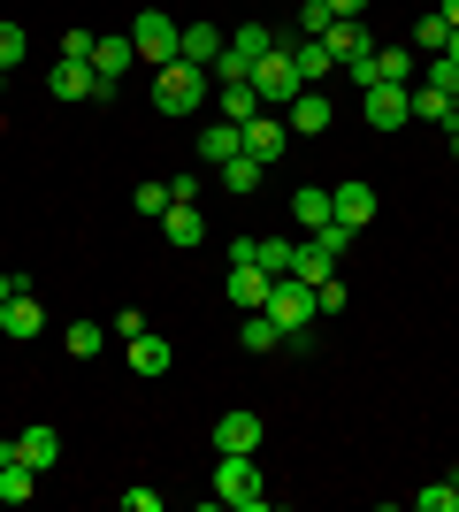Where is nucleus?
<instances>
[{"instance_id": "10", "label": "nucleus", "mask_w": 459, "mask_h": 512, "mask_svg": "<svg viewBox=\"0 0 459 512\" xmlns=\"http://www.w3.org/2000/svg\"><path fill=\"white\" fill-rule=\"evenodd\" d=\"M230 260H253V268H268V276H291L299 245H291V237H230Z\"/></svg>"}, {"instance_id": "32", "label": "nucleus", "mask_w": 459, "mask_h": 512, "mask_svg": "<svg viewBox=\"0 0 459 512\" xmlns=\"http://www.w3.org/2000/svg\"><path fill=\"white\" fill-rule=\"evenodd\" d=\"M421 512H459V474H444V482H429V490H414Z\"/></svg>"}, {"instance_id": "15", "label": "nucleus", "mask_w": 459, "mask_h": 512, "mask_svg": "<svg viewBox=\"0 0 459 512\" xmlns=\"http://www.w3.org/2000/svg\"><path fill=\"white\" fill-rule=\"evenodd\" d=\"M261 436H268V421H261V413H245V406H230L215 421V451H261Z\"/></svg>"}, {"instance_id": "39", "label": "nucleus", "mask_w": 459, "mask_h": 512, "mask_svg": "<svg viewBox=\"0 0 459 512\" xmlns=\"http://www.w3.org/2000/svg\"><path fill=\"white\" fill-rule=\"evenodd\" d=\"M62 62H92V31H62Z\"/></svg>"}, {"instance_id": "38", "label": "nucleus", "mask_w": 459, "mask_h": 512, "mask_svg": "<svg viewBox=\"0 0 459 512\" xmlns=\"http://www.w3.org/2000/svg\"><path fill=\"white\" fill-rule=\"evenodd\" d=\"M138 329H153V321H146V314H138V306H115V337L131 344V337H138Z\"/></svg>"}, {"instance_id": "46", "label": "nucleus", "mask_w": 459, "mask_h": 512, "mask_svg": "<svg viewBox=\"0 0 459 512\" xmlns=\"http://www.w3.org/2000/svg\"><path fill=\"white\" fill-rule=\"evenodd\" d=\"M452 153H459V138H452Z\"/></svg>"}, {"instance_id": "19", "label": "nucleus", "mask_w": 459, "mask_h": 512, "mask_svg": "<svg viewBox=\"0 0 459 512\" xmlns=\"http://www.w3.org/2000/svg\"><path fill=\"white\" fill-rule=\"evenodd\" d=\"M230 153H245V123H230V115H222V123H207L199 130V161H230Z\"/></svg>"}, {"instance_id": "1", "label": "nucleus", "mask_w": 459, "mask_h": 512, "mask_svg": "<svg viewBox=\"0 0 459 512\" xmlns=\"http://www.w3.org/2000/svg\"><path fill=\"white\" fill-rule=\"evenodd\" d=\"M207 490H215V505H230V512H268V482H261V467H253V451H222Z\"/></svg>"}, {"instance_id": "37", "label": "nucleus", "mask_w": 459, "mask_h": 512, "mask_svg": "<svg viewBox=\"0 0 459 512\" xmlns=\"http://www.w3.org/2000/svg\"><path fill=\"white\" fill-rule=\"evenodd\" d=\"M345 283H337V276H329V283H314V314H345Z\"/></svg>"}, {"instance_id": "29", "label": "nucleus", "mask_w": 459, "mask_h": 512, "mask_svg": "<svg viewBox=\"0 0 459 512\" xmlns=\"http://www.w3.org/2000/svg\"><path fill=\"white\" fill-rule=\"evenodd\" d=\"M62 344L77 352V360H100V352H108V329H100V321H69Z\"/></svg>"}, {"instance_id": "23", "label": "nucleus", "mask_w": 459, "mask_h": 512, "mask_svg": "<svg viewBox=\"0 0 459 512\" xmlns=\"http://www.w3.org/2000/svg\"><path fill=\"white\" fill-rule=\"evenodd\" d=\"M16 451H23V467L54 474V459H62V436H54V428H23V436H16Z\"/></svg>"}, {"instance_id": "18", "label": "nucleus", "mask_w": 459, "mask_h": 512, "mask_svg": "<svg viewBox=\"0 0 459 512\" xmlns=\"http://www.w3.org/2000/svg\"><path fill=\"white\" fill-rule=\"evenodd\" d=\"M268 268H253V260H230V306H245V314H253V306H268Z\"/></svg>"}, {"instance_id": "42", "label": "nucleus", "mask_w": 459, "mask_h": 512, "mask_svg": "<svg viewBox=\"0 0 459 512\" xmlns=\"http://www.w3.org/2000/svg\"><path fill=\"white\" fill-rule=\"evenodd\" d=\"M437 16H444V23H452V31H459V0H437Z\"/></svg>"}, {"instance_id": "41", "label": "nucleus", "mask_w": 459, "mask_h": 512, "mask_svg": "<svg viewBox=\"0 0 459 512\" xmlns=\"http://www.w3.org/2000/svg\"><path fill=\"white\" fill-rule=\"evenodd\" d=\"M23 283H31V276H0V306H8V291H23Z\"/></svg>"}, {"instance_id": "21", "label": "nucleus", "mask_w": 459, "mask_h": 512, "mask_svg": "<svg viewBox=\"0 0 459 512\" xmlns=\"http://www.w3.org/2000/svg\"><path fill=\"white\" fill-rule=\"evenodd\" d=\"M222 46H230V39H222L215 23H184V62H199V69H207V77H215Z\"/></svg>"}, {"instance_id": "6", "label": "nucleus", "mask_w": 459, "mask_h": 512, "mask_svg": "<svg viewBox=\"0 0 459 512\" xmlns=\"http://www.w3.org/2000/svg\"><path fill=\"white\" fill-rule=\"evenodd\" d=\"M268 46H284V31H268V23H238L230 46H222V62H215V77H253V62H261Z\"/></svg>"}, {"instance_id": "28", "label": "nucleus", "mask_w": 459, "mask_h": 512, "mask_svg": "<svg viewBox=\"0 0 459 512\" xmlns=\"http://www.w3.org/2000/svg\"><path fill=\"white\" fill-rule=\"evenodd\" d=\"M238 344H245V352H276V344H284V329H276V321H268L261 306H253V314L238 321Z\"/></svg>"}, {"instance_id": "20", "label": "nucleus", "mask_w": 459, "mask_h": 512, "mask_svg": "<svg viewBox=\"0 0 459 512\" xmlns=\"http://www.w3.org/2000/svg\"><path fill=\"white\" fill-rule=\"evenodd\" d=\"M161 237H169V245H199V237H207V214H199L192 199H169V214H161Z\"/></svg>"}, {"instance_id": "31", "label": "nucleus", "mask_w": 459, "mask_h": 512, "mask_svg": "<svg viewBox=\"0 0 459 512\" xmlns=\"http://www.w3.org/2000/svg\"><path fill=\"white\" fill-rule=\"evenodd\" d=\"M414 115H421V123H444V130H452V92H437V85H414Z\"/></svg>"}, {"instance_id": "8", "label": "nucleus", "mask_w": 459, "mask_h": 512, "mask_svg": "<svg viewBox=\"0 0 459 512\" xmlns=\"http://www.w3.org/2000/svg\"><path fill=\"white\" fill-rule=\"evenodd\" d=\"M360 115H368L375 130L414 123V85H368V92H360Z\"/></svg>"}, {"instance_id": "13", "label": "nucleus", "mask_w": 459, "mask_h": 512, "mask_svg": "<svg viewBox=\"0 0 459 512\" xmlns=\"http://www.w3.org/2000/svg\"><path fill=\"white\" fill-rule=\"evenodd\" d=\"M329 214H337L345 230H368L375 214H383V199H375V184H337V192H329Z\"/></svg>"}, {"instance_id": "5", "label": "nucleus", "mask_w": 459, "mask_h": 512, "mask_svg": "<svg viewBox=\"0 0 459 512\" xmlns=\"http://www.w3.org/2000/svg\"><path fill=\"white\" fill-rule=\"evenodd\" d=\"M261 314L276 321L284 337H291V329H306V321H322V314H314V283H299V276H276V283H268V306H261Z\"/></svg>"}, {"instance_id": "9", "label": "nucleus", "mask_w": 459, "mask_h": 512, "mask_svg": "<svg viewBox=\"0 0 459 512\" xmlns=\"http://www.w3.org/2000/svg\"><path fill=\"white\" fill-rule=\"evenodd\" d=\"M46 92H54V100H115L92 62H54V69H46Z\"/></svg>"}, {"instance_id": "33", "label": "nucleus", "mask_w": 459, "mask_h": 512, "mask_svg": "<svg viewBox=\"0 0 459 512\" xmlns=\"http://www.w3.org/2000/svg\"><path fill=\"white\" fill-rule=\"evenodd\" d=\"M444 39H452V23H444L437 8H429V16L414 23V46H421V54H444Z\"/></svg>"}, {"instance_id": "35", "label": "nucleus", "mask_w": 459, "mask_h": 512, "mask_svg": "<svg viewBox=\"0 0 459 512\" xmlns=\"http://www.w3.org/2000/svg\"><path fill=\"white\" fill-rule=\"evenodd\" d=\"M23 54H31V39H23V23H0V69H16Z\"/></svg>"}, {"instance_id": "14", "label": "nucleus", "mask_w": 459, "mask_h": 512, "mask_svg": "<svg viewBox=\"0 0 459 512\" xmlns=\"http://www.w3.org/2000/svg\"><path fill=\"white\" fill-rule=\"evenodd\" d=\"M284 123H291V130H299V138H322V130H329V123H337V107H329V92H322V85H306V92H299V100H291V107H284Z\"/></svg>"}, {"instance_id": "36", "label": "nucleus", "mask_w": 459, "mask_h": 512, "mask_svg": "<svg viewBox=\"0 0 459 512\" xmlns=\"http://www.w3.org/2000/svg\"><path fill=\"white\" fill-rule=\"evenodd\" d=\"M131 207L161 222V214H169V184H138V192H131Z\"/></svg>"}, {"instance_id": "44", "label": "nucleus", "mask_w": 459, "mask_h": 512, "mask_svg": "<svg viewBox=\"0 0 459 512\" xmlns=\"http://www.w3.org/2000/svg\"><path fill=\"white\" fill-rule=\"evenodd\" d=\"M452 138H459V92H452Z\"/></svg>"}, {"instance_id": "40", "label": "nucleus", "mask_w": 459, "mask_h": 512, "mask_svg": "<svg viewBox=\"0 0 459 512\" xmlns=\"http://www.w3.org/2000/svg\"><path fill=\"white\" fill-rule=\"evenodd\" d=\"M329 16H337V23H360V16H368V0H329Z\"/></svg>"}, {"instance_id": "24", "label": "nucleus", "mask_w": 459, "mask_h": 512, "mask_svg": "<svg viewBox=\"0 0 459 512\" xmlns=\"http://www.w3.org/2000/svg\"><path fill=\"white\" fill-rule=\"evenodd\" d=\"M46 474L39 467H23V459H0V505H23V497H39Z\"/></svg>"}, {"instance_id": "4", "label": "nucleus", "mask_w": 459, "mask_h": 512, "mask_svg": "<svg viewBox=\"0 0 459 512\" xmlns=\"http://www.w3.org/2000/svg\"><path fill=\"white\" fill-rule=\"evenodd\" d=\"M253 92H261V107H291L306 92L299 62H291V46H268L261 62H253Z\"/></svg>"}, {"instance_id": "34", "label": "nucleus", "mask_w": 459, "mask_h": 512, "mask_svg": "<svg viewBox=\"0 0 459 512\" xmlns=\"http://www.w3.org/2000/svg\"><path fill=\"white\" fill-rule=\"evenodd\" d=\"M421 85H437V92H459V62H452V54H429V62H421Z\"/></svg>"}, {"instance_id": "17", "label": "nucleus", "mask_w": 459, "mask_h": 512, "mask_svg": "<svg viewBox=\"0 0 459 512\" xmlns=\"http://www.w3.org/2000/svg\"><path fill=\"white\" fill-rule=\"evenodd\" d=\"M322 46H329V62H337V69H352V62H368V54H375L368 23H329V31H322Z\"/></svg>"}, {"instance_id": "3", "label": "nucleus", "mask_w": 459, "mask_h": 512, "mask_svg": "<svg viewBox=\"0 0 459 512\" xmlns=\"http://www.w3.org/2000/svg\"><path fill=\"white\" fill-rule=\"evenodd\" d=\"M199 100H207V69H199V62L153 69V107H161V115H192Z\"/></svg>"}, {"instance_id": "2", "label": "nucleus", "mask_w": 459, "mask_h": 512, "mask_svg": "<svg viewBox=\"0 0 459 512\" xmlns=\"http://www.w3.org/2000/svg\"><path fill=\"white\" fill-rule=\"evenodd\" d=\"M131 46H138V62L169 69V62H184V23H169L161 8H138L131 16Z\"/></svg>"}, {"instance_id": "7", "label": "nucleus", "mask_w": 459, "mask_h": 512, "mask_svg": "<svg viewBox=\"0 0 459 512\" xmlns=\"http://www.w3.org/2000/svg\"><path fill=\"white\" fill-rule=\"evenodd\" d=\"M345 77H352V92H368V85H414V46H375L368 62H352Z\"/></svg>"}, {"instance_id": "30", "label": "nucleus", "mask_w": 459, "mask_h": 512, "mask_svg": "<svg viewBox=\"0 0 459 512\" xmlns=\"http://www.w3.org/2000/svg\"><path fill=\"white\" fill-rule=\"evenodd\" d=\"M261 161H253V153H230V161H222V184H230V192H261Z\"/></svg>"}, {"instance_id": "12", "label": "nucleus", "mask_w": 459, "mask_h": 512, "mask_svg": "<svg viewBox=\"0 0 459 512\" xmlns=\"http://www.w3.org/2000/svg\"><path fill=\"white\" fill-rule=\"evenodd\" d=\"M284 146H291V123H276V107H261V115L245 123V153L268 169V161H284Z\"/></svg>"}, {"instance_id": "11", "label": "nucleus", "mask_w": 459, "mask_h": 512, "mask_svg": "<svg viewBox=\"0 0 459 512\" xmlns=\"http://www.w3.org/2000/svg\"><path fill=\"white\" fill-rule=\"evenodd\" d=\"M46 329V306L31 299V283L23 291H8V306H0V337H16V344H31Z\"/></svg>"}, {"instance_id": "25", "label": "nucleus", "mask_w": 459, "mask_h": 512, "mask_svg": "<svg viewBox=\"0 0 459 512\" xmlns=\"http://www.w3.org/2000/svg\"><path fill=\"white\" fill-rule=\"evenodd\" d=\"M291 222H299V230H322V222H337L322 184H299V192H291Z\"/></svg>"}, {"instance_id": "26", "label": "nucleus", "mask_w": 459, "mask_h": 512, "mask_svg": "<svg viewBox=\"0 0 459 512\" xmlns=\"http://www.w3.org/2000/svg\"><path fill=\"white\" fill-rule=\"evenodd\" d=\"M222 115H230V123H253V115H261V92H253V77H222Z\"/></svg>"}, {"instance_id": "45", "label": "nucleus", "mask_w": 459, "mask_h": 512, "mask_svg": "<svg viewBox=\"0 0 459 512\" xmlns=\"http://www.w3.org/2000/svg\"><path fill=\"white\" fill-rule=\"evenodd\" d=\"M0 85H8V69H0Z\"/></svg>"}, {"instance_id": "22", "label": "nucleus", "mask_w": 459, "mask_h": 512, "mask_svg": "<svg viewBox=\"0 0 459 512\" xmlns=\"http://www.w3.org/2000/svg\"><path fill=\"white\" fill-rule=\"evenodd\" d=\"M131 375H169V337L161 329H138L131 337Z\"/></svg>"}, {"instance_id": "16", "label": "nucleus", "mask_w": 459, "mask_h": 512, "mask_svg": "<svg viewBox=\"0 0 459 512\" xmlns=\"http://www.w3.org/2000/svg\"><path fill=\"white\" fill-rule=\"evenodd\" d=\"M138 62V46H131V31H108V39H92V69H100V85H123V69Z\"/></svg>"}, {"instance_id": "43", "label": "nucleus", "mask_w": 459, "mask_h": 512, "mask_svg": "<svg viewBox=\"0 0 459 512\" xmlns=\"http://www.w3.org/2000/svg\"><path fill=\"white\" fill-rule=\"evenodd\" d=\"M444 54H452V62H459V31H452V39H444Z\"/></svg>"}, {"instance_id": "27", "label": "nucleus", "mask_w": 459, "mask_h": 512, "mask_svg": "<svg viewBox=\"0 0 459 512\" xmlns=\"http://www.w3.org/2000/svg\"><path fill=\"white\" fill-rule=\"evenodd\" d=\"M284 46H291V62H299V77H306V85H322L329 69H337V62H329V46H322V39H284Z\"/></svg>"}]
</instances>
